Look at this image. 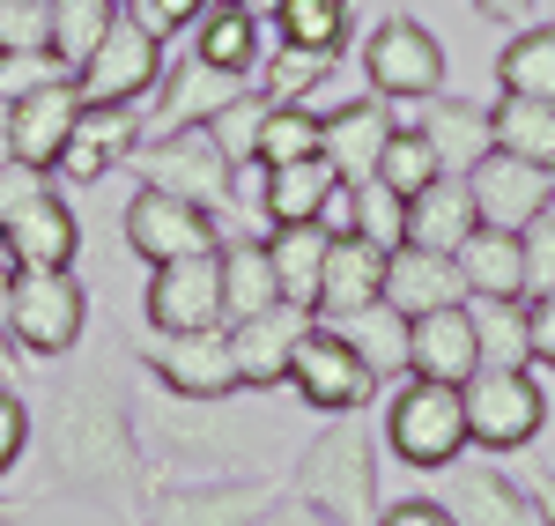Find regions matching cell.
<instances>
[{
    "instance_id": "obj_1",
    "label": "cell",
    "mask_w": 555,
    "mask_h": 526,
    "mask_svg": "<svg viewBox=\"0 0 555 526\" xmlns=\"http://www.w3.org/2000/svg\"><path fill=\"white\" fill-rule=\"evenodd\" d=\"M38 423V415H30ZM44 489L52 497H96V504H133L141 497V445H133V408L112 371H75L44 394Z\"/></svg>"
},
{
    "instance_id": "obj_2",
    "label": "cell",
    "mask_w": 555,
    "mask_h": 526,
    "mask_svg": "<svg viewBox=\"0 0 555 526\" xmlns=\"http://www.w3.org/2000/svg\"><path fill=\"white\" fill-rule=\"evenodd\" d=\"M356 415L363 408H348L341 423H326L297 452L289 497L334 512L341 526H378V445H371V423H356Z\"/></svg>"
},
{
    "instance_id": "obj_3",
    "label": "cell",
    "mask_w": 555,
    "mask_h": 526,
    "mask_svg": "<svg viewBox=\"0 0 555 526\" xmlns=\"http://www.w3.org/2000/svg\"><path fill=\"white\" fill-rule=\"evenodd\" d=\"M0 319L23 356H67L89 326V290L75 282V267H15Z\"/></svg>"
},
{
    "instance_id": "obj_4",
    "label": "cell",
    "mask_w": 555,
    "mask_h": 526,
    "mask_svg": "<svg viewBox=\"0 0 555 526\" xmlns=\"http://www.w3.org/2000/svg\"><path fill=\"white\" fill-rule=\"evenodd\" d=\"M385 445L408 467H452L467 452V400L444 379H408L385 408Z\"/></svg>"
},
{
    "instance_id": "obj_5",
    "label": "cell",
    "mask_w": 555,
    "mask_h": 526,
    "mask_svg": "<svg viewBox=\"0 0 555 526\" xmlns=\"http://www.w3.org/2000/svg\"><path fill=\"white\" fill-rule=\"evenodd\" d=\"M467 445H489V452H518L548 431V394L533 386L526 363H481L467 386Z\"/></svg>"
},
{
    "instance_id": "obj_6",
    "label": "cell",
    "mask_w": 555,
    "mask_h": 526,
    "mask_svg": "<svg viewBox=\"0 0 555 526\" xmlns=\"http://www.w3.org/2000/svg\"><path fill=\"white\" fill-rule=\"evenodd\" d=\"M356 67H363L371 97H385V104H429L444 89V44L415 15H385L378 30L363 38V60Z\"/></svg>"
},
{
    "instance_id": "obj_7",
    "label": "cell",
    "mask_w": 555,
    "mask_h": 526,
    "mask_svg": "<svg viewBox=\"0 0 555 526\" xmlns=\"http://www.w3.org/2000/svg\"><path fill=\"white\" fill-rule=\"evenodd\" d=\"M133 171L141 185H164L178 201H201V208H230V149L215 141V127H171V133H149L133 149Z\"/></svg>"
},
{
    "instance_id": "obj_8",
    "label": "cell",
    "mask_w": 555,
    "mask_h": 526,
    "mask_svg": "<svg viewBox=\"0 0 555 526\" xmlns=\"http://www.w3.org/2000/svg\"><path fill=\"white\" fill-rule=\"evenodd\" d=\"M156 75H164V38L133 15V0H127V8L112 15V30L96 38V52L82 60L75 89H82L89 104H149Z\"/></svg>"
},
{
    "instance_id": "obj_9",
    "label": "cell",
    "mask_w": 555,
    "mask_h": 526,
    "mask_svg": "<svg viewBox=\"0 0 555 526\" xmlns=\"http://www.w3.org/2000/svg\"><path fill=\"white\" fill-rule=\"evenodd\" d=\"M119 230H127V253L149 260V267L185 260V253H215V245H222V216L201 208V201H178V193H164V185H133Z\"/></svg>"
},
{
    "instance_id": "obj_10",
    "label": "cell",
    "mask_w": 555,
    "mask_h": 526,
    "mask_svg": "<svg viewBox=\"0 0 555 526\" xmlns=\"http://www.w3.org/2000/svg\"><path fill=\"white\" fill-rule=\"evenodd\" d=\"M141 526H259L282 489L253 483V475H208V483H171V489H141Z\"/></svg>"
},
{
    "instance_id": "obj_11",
    "label": "cell",
    "mask_w": 555,
    "mask_h": 526,
    "mask_svg": "<svg viewBox=\"0 0 555 526\" xmlns=\"http://www.w3.org/2000/svg\"><path fill=\"white\" fill-rule=\"evenodd\" d=\"M289 386H297V400H311L319 415H348V408H363V400L378 394L371 363L348 349V334H341V326H326V319L304 326L297 356H289Z\"/></svg>"
},
{
    "instance_id": "obj_12",
    "label": "cell",
    "mask_w": 555,
    "mask_h": 526,
    "mask_svg": "<svg viewBox=\"0 0 555 526\" xmlns=\"http://www.w3.org/2000/svg\"><path fill=\"white\" fill-rule=\"evenodd\" d=\"M460 178H467V193H474V216L496 222V230H526L533 216L555 208V171L548 164H526V156L496 149V141H489Z\"/></svg>"
},
{
    "instance_id": "obj_13",
    "label": "cell",
    "mask_w": 555,
    "mask_h": 526,
    "mask_svg": "<svg viewBox=\"0 0 555 526\" xmlns=\"http://www.w3.org/2000/svg\"><path fill=\"white\" fill-rule=\"evenodd\" d=\"M253 89V75H230V67H208L193 44L178 52V60H164V75H156V104L141 112L149 119V133H171V127H208L215 112H230L237 97Z\"/></svg>"
},
{
    "instance_id": "obj_14",
    "label": "cell",
    "mask_w": 555,
    "mask_h": 526,
    "mask_svg": "<svg viewBox=\"0 0 555 526\" xmlns=\"http://www.w3.org/2000/svg\"><path fill=\"white\" fill-rule=\"evenodd\" d=\"M149 141V119H141V104H89L75 112V133H67V149H60V164L52 171L67 178V185H104V178L133 164V149Z\"/></svg>"
},
{
    "instance_id": "obj_15",
    "label": "cell",
    "mask_w": 555,
    "mask_h": 526,
    "mask_svg": "<svg viewBox=\"0 0 555 526\" xmlns=\"http://www.w3.org/2000/svg\"><path fill=\"white\" fill-rule=\"evenodd\" d=\"M141 311L156 334H193V326H222V260L215 253H185V260L149 267Z\"/></svg>"
},
{
    "instance_id": "obj_16",
    "label": "cell",
    "mask_w": 555,
    "mask_h": 526,
    "mask_svg": "<svg viewBox=\"0 0 555 526\" xmlns=\"http://www.w3.org/2000/svg\"><path fill=\"white\" fill-rule=\"evenodd\" d=\"M304 326H311V311L304 305H267L253 319H230L222 334H230V363H237V386H253V394H274V386H289V356H297Z\"/></svg>"
},
{
    "instance_id": "obj_17",
    "label": "cell",
    "mask_w": 555,
    "mask_h": 526,
    "mask_svg": "<svg viewBox=\"0 0 555 526\" xmlns=\"http://www.w3.org/2000/svg\"><path fill=\"white\" fill-rule=\"evenodd\" d=\"M0 245L15 253V267H75V253H82V216L60 201V185H38L15 208H0Z\"/></svg>"
},
{
    "instance_id": "obj_18",
    "label": "cell",
    "mask_w": 555,
    "mask_h": 526,
    "mask_svg": "<svg viewBox=\"0 0 555 526\" xmlns=\"http://www.w3.org/2000/svg\"><path fill=\"white\" fill-rule=\"evenodd\" d=\"M141 363H149L178 400H230V394H237V363H230V334H222V326L164 334Z\"/></svg>"
},
{
    "instance_id": "obj_19",
    "label": "cell",
    "mask_w": 555,
    "mask_h": 526,
    "mask_svg": "<svg viewBox=\"0 0 555 526\" xmlns=\"http://www.w3.org/2000/svg\"><path fill=\"white\" fill-rule=\"evenodd\" d=\"M385 297V245H371L363 230H348L326 245V274H319V305L311 319H326V326H341L348 311L378 305Z\"/></svg>"
},
{
    "instance_id": "obj_20",
    "label": "cell",
    "mask_w": 555,
    "mask_h": 526,
    "mask_svg": "<svg viewBox=\"0 0 555 526\" xmlns=\"http://www.w3.org/2000/svg\"><path fill=\"white\" fill-rule=\"evenodd\" d=\"M75 112H82L75 75H44V82H30L23 97H15V156L38 164V171H52L60 149H67V133H75Z\"/></svg>"
},
{
    "instance_id": "obj_21",
    "label": "cell",
    "mask_w": 555,
    "mask_h": 526,
    "mask_svg": "<svg viewBox=\"0 0 555 526\" xmlns=\"http://www.w3.org/2000/svg\"><path fill=\"white\" fill-rule=\"evenodd\" d=\"M385 305H400L408 319H423V311H437V305H467V274H460V253L392 245V253H385Z\"/></svg>"
},
{
    "instance_id": "obj_22",
    "label": "cell",
    "mask_w": 555,
    "mask_h": 526,
    "mask_svg": "<svg viewBox=\"0 0 555 526\" xmlns=\"http://www.w3.org/2000/svg\"><path fill=\"white\" fill-rule=\"evenodd\" d=\"M481 371V349H474V311L467 305H437L415 319V371L408 379H444V386H467Z\"/></svg>"
},
{
    "instance_id": "obj_23",
    "label": "cell",
    "mask_w": 555,
    "mask_h": 526,
    "mask_svg": "<svg viewBox=\"0 0 555 526\" xmlns=\"http://www.w3.org/2000/svg\"><path fill=\"white\" fill-rule=\"evenodd\" d=\"M474 193H467V178L460 171H444V178H429L423 193L408 201V238L400 245H429V253H460L474 238Z\"/></svg>"
},
{
    "instance_id": "obj_24",
    "label": "cell",
    "mask_w": 555,
    "mask_h": 526,
    "mask_svg": "<svg viewBox=\"0 0 555 526\" xmlns=\"http://www.w3.org/2000/svg\"><path fill=\"white\" fill-rule=\"evenodd\" d=\"M460 467V460H452ZM444 512L460 526H541L533 519V497L504 475V467H460L444 489Z\"/></svg>"
},
{
    "instance_id": "obj_25",
    "label": "cell",
    "mask_w": 555,
    "mask_h": 526,
    "mask_svg": "<svg viewBox=\"0 0 555 526\" xmlns=\"http://www.w3.org/2000/svg\"><path fill=\"white\" fill-rule=\"evenodd\" d=\"M341 334H348V349L363 356V363H371V379H408V371H415V319H408V311L400 305H363V311H348L341 319Z\"/></svg>"
},
{
    "instance_id": "obj_26",
    "label": "cell",
    "mask_w": 555,
    "mask_h": 526,
    "mask_svg": "<svg viewBox=\"0 0 555 526\" xmlns=\"http://www.w3.org/2000/svg\"><path fill=\"white\" fill-rule=\"evenodd\" d=\"M215 260H222V326H230V319H253V311H267V305H282V282H274V260H267V238L237 230V238L215 245Z\"/></svg>"
},
{
    "instance_id": "obj_27",
    "label": "cell",
    "mask_w": 555,
    "mask_h": 526,
    "mask_svg": "<svg viewBox=\"0 0 555 526\" xmlns=\"http://www.w3.org/2000/svg\"><path fill=\"white\" fill-rule=\"evenodd\" d=\"M319 119H326V156H334V171L341 178L378 171V149H385V133H392L385 97H356V104H334V112H319Z\"/></svg>"
},
{
    "instance_id": "obj_28",
    "label": "cell",
    "mask_w": 555,
    "mask_h": 526,
    "mask_svg": "<svg viewBox=\"0 0 555 526\" xmlns=\"http://www.w3.org/2000/svg\"><path fill=\"white\" fill-rule=\"evenodd\" d=\"M460 274H467V297H526V238L474 222V238L460 245Z\"/></svg>"
},
{
    "instance_id": "obj_29",
    "label": "cell",
    "mask_w": 555,
    "mask_h": 526,
    "mask_svg": "<svg viewBox=\"0 0 555 526\" xmlns=\"http://www.w3.org/2000/svg\"><path fill=\"white\" fill-rule=\"evenodd\" d=\"M326 222H267V260H274V282L289 305H319V274H326Z\"/></svg>"
},
{
    "instance_id": "obj_30",
    "label": "cell",
    "mask_w": 555,
    "mask_h": 526,
    "mask_svg": "<svg viewBox=\"0 0 555 526\" xmlns=\"http://www.w3.org/2000/svg\"><path fill=\"white\" fill-rule=\"evenodd\" d=\"M408 119L429 133V149H437V164L444 171H467L474 156L489 149V112L481 104H467V97H429V104H408Z\"/></svg>"
},
{
    "instance_id": "obj_31",
    "label": "cell",
    "mask_w": 555,
    "mask_h": 526,
    "mask_svg": "<svg viewBox=\"0 0 555 526\" xmlns=\"http://www.w3.org/2000/svg\"><path fill=\"white\" fill-rule=\"evenodd\" d=\"M193 52L208 67H230V75H253L259 82V8H237V0H208V15L193 23Z\"/></svg>"
},
{
    "instance_id": "obj_32",
    "label": "cell",
    "mask_w": 555,
    "mask_h": 526,
    "mask_svg": "<svg viewBox=\"0 0 555 526\" xmlns=\"http://www.w3.org/2000/svg\"><path fill=\"white\" fill-rule=\"evenodd\" d=\"M334 185H341L334 156L274 164V171H267V201H259V216H267V222H319V208H326V193H334Z\"/></svg>"
},
{
    "instance_id": "obj_33",
    "label": "cell",
    "mask_w": 555,
    "mask_h": 526,
    "mask_svg": "<svg viewBox=\"0 0 555 526\" xmlns=\"http://www.w3.org/2000/svg\"><path fill=\"white\" fill-rule=\"evenodd\" d=\"M489 141L496 149H512L526 164H548L555 171V97H496L489 104Z\"/></svg>"
},
{
    "instance_id": "obj_34",
    "label": "cell",
    "mask_w": 555,
    "mask_h": 526,
    "mask_svg": "<svg viewBox=\"0 0 555 526\" xmlns=\"http://www.w3.org/2000/svg\"><path fill=\"white\" fill-rule=\"evenodd\" d=\"M341 67V52H319V44H289L274 38V52H259V89L274 97V104H311L326 75Z\"/></svg>"
},
{
    "instance_id": "obj_35",
    "label": "cell",
    "mask_w": 555,
    "mask_h": 526,
    "mask_svg": "<svg viewBox=\"0 0 555 526\" xmlns=\"http://www.w3.org/2000/svg\"><path fill=\"white\" fill-rule=\"evenodd\" d=\"M467 311H474V349H481V363H533L526 297H467Z\"/></svg>"
},
{
    "instance_id": "obj_36",
    "label": "cell",
    "mask_w": 555,
    "mask_h": 526,
    "mask_svg": "<svg viewBox=\"0 0 555 526\" xmlns=\"http://www.w3.org/2000/svg\"><path fill=\"white\" fill-rule=\"evenodd\" d=\"M496 82L512 97H555V23H518L496 52Z\"/></svg>"
},
{
    "instance_id": "obj_37",
    "label": "cell",
    "mask_w": 555,
    "mask_h": 526,
    "mask_svg": "<svg viewBox=\"0 0 555 526\" xmlns=\"http://www.w3.org/2000/svg\"><path fill=\"white\" fill-rule=\"evenodd\" d=\"M119 8H127V0H52V38H44V52H52L67 75H82V60L96 52V38L112 30Z\"/></svg>"
},
{
    "instance_id": "obj_38",
    "label": "cell",
    "mask_w": 555,
    "mask_h": 526,
    "mask_svg": "<svg viewBox=\"0 0 555 526\" xmlns=\"http://www.w3.org/2000/svg\"><path fill=\"white\" fill-rule=\"evenodd\" d=\"M267 15H274V38L319 44V52H348V30H356L348 0H274Z\"/></svg>"
},
{
    "instance_id": "obj_39",
    "label": "cell",
    "mask_w": 555,
    "mask_h": 526,
    "mask_svg": "<svg viewBox=\"0 0 555 526\" xmlns=\"http://www.w3.org/2000/svg\"><path fill=\"white\" fill-rule=\"evenodd\" d=\"M400 201H415L429 178H444V164H437V149H429V133L415 127V119H392V133H385V149H378V171Z\"/></svg>"
},
{
    "instance_id": "obj_40",
    "label": "cell",
    "mask_w": 555,
    "mask_h": 526,
    "mask_svg": "<svg viewBox=\"0 0 555 526\" xmlns=\"http://www.w3.org/2000/svg\"><path fill=\"white\" fill-rule=\"evenodd\" d=\"M253 156H267V164H297V156H326V119H319L311 104H267V119H259Z\"/></svg>"
},
{
    "instance_id": "obj_41",
    "label": "cell",
    "mask_w": 555,
    "mask_h": 526,
    "mask_svg": "<svg viewBox=\"0 0 555 526\" xmlns=\"http://www.w3.org/2000/svg\"><path fill=\"white\" fill-rule=\"evenodd\" d=\"M348 185H356V230L392 253V245L408 238V201H400L385 178H348Z\"/></svg>"
},
{
    "instance_id": "obj_42",
    "label": "cell",
    "mask_w": 555,
    "mask_h": 526,
    "mask_svg": "<svg viewBox=\"0 0 555 526\" xmlns=\"http://www.w3.org/2000/svg\"><path fill=\"white\" fill-rule=\"evenodd\" d=\"M52 0H0V52H44Z\"/></svg>"
},
{
    "instance_id": "obj_43",
    "label": "cell",
    "mask_w": 555,
    "mask_h": 526,
    "mask_svg": "<svg viewBox=\"0 0 555 526\" xmlns=\"http://www.w3.org/2000/svg\"><path fill=\"white\" fill-rule=\"evenodd\" d=\"M518 238H526V297H555V208L533 216Z\"/></svg>"
},
{
    "instance_id": "obj_44",
    "label": "cell",
    "mask_w": 555,
    "mask_h": 526,
    "mask_svg": "<svg viewBox=\"0 0 555 526\" xmlns=\"http://www.w3.org/2000/svg\"><path fill=\"white\" fill-rule=\"evenodd\" d=\"M133 15H141L164 44H178V38H193V23L208 15V0H133Z\"/></svg>"
},
{
    "instance_id": "obj_45",
    "label": "cell",
    "mask_w": 555,
    "mask_h": 526,
    "mask_svg": "<svg viewBox=\"0 0 555 526\" xmlns=\"http://www.w3.org/2000/svg\"><path fill=\"white\" fill-rule=\"evenodd\" d=\"M30 431H38V423H30V400L15 394V386H0V475H8V467L23 460Z\"/></svg>"
},
{
    "instance_id": "obj_46",
    "label": "cell",
    "mask_w": 555,
    "mask_h": 526,
    "mask_svg": "<svg viewBox=\"0 0 555 526\" xmlns=\"http://www.w3.org/2000/svg\"><path fill=\"white\" fill-rule=\"evenodd\" d=\"M378 526H460L437 497H408V504H378Z\"/></svg>"
},
{
    "instance_id": "obj_47",
    "label": "cell",
    "mask_w": 555,
    "mask_h": 526,
    "mask_svg": "<svg viewBox=\"0 0 555 526\" xmlns=\"http://www.w3.org/2000/svg\"><path fill=\"white\" fill-rule=\"evenodd\" d=\"M526 319H533V363H548V371H555V297H533Z\"/></svg>"
},
{
    "instance_id": "obj_48",
    "label": "cell",
    "mask_w": 555,
    "mask_h": 526,
    "mask_svg": "<svg viewBox=\"0 0 555 526\" xmlns=\"http://www.w3.org/2000/svg\"><path fill=\"white\" fill-rule=\"evenodd\" d=\"M319 222H326V238H348V230H356V185H334V193H326V208H319Z\"/></svg>"
},
{
    "instance_id": "obj_49",
    "label": "cell",
    "mask_w": 555,
    "mask_h": 526,
    "mask_svg": "<svg viewBox=\"0 0 555 526\" xmlns=\"http://www.w3.org/2000/svg\"><path fill=\"white\" fill-rule=\"evenodd\" d=\"M259 526H341V519H334V512H319V504H304V497H282Z\"/></svg>"
},
{
    "instance_id": "obj_50",
    "label": "cell",
    "mask_w": 555,
    "mask_h": 526,
    "mask_svg": "<svg viewBox=\"0 0 555 526\" xmlns=\"http://www.w3.org/2000/svg\"><path fill=\"white\" fill-rule=\"evenodd\" d=\"M533 8H541V0H474V15H489V23H533Z\"/></svg>"
},
{
    "instance_id": "obj_51",
    "label": "cell",
    "mask_w": 555,
    "mask_h": 526,
    "mask_svg": "<svg viewBox=\"0 0 555 526\" xmlns=\"http://www.w3.org/2000/svg\"><path fill=\"white\" fill-rule=\"evenodd\" d=\"M526 497H533V519L555 526V467H548V475H533V489H526Z\"/></svg>"
},
{
    "instance_id": "obj_52",
    "label": "cell",
    "mask_w": 555,
    "mask_h": 526,
    "mask_svg": "<svg viewBox=\"0 0 555 526\" xmlns=\"http://www.w3.org/2000/svg\"><path fill=\"white\" fill-rule=\"evenodd\" d=\"M15 156V97H0V164Z\"/></svg>"
},
{
    "instance_id": "obj_53",
    "label": "cell",
    "mask_w": 555,
    "mask_h": 526,
    "mask_svg": "<svg viewBox=\"0 0 555 526\" xmlns=\"http://www.w3.org/2000/svg\"><path fill=\"white\" fill-rule=\"evenodd\" d=\"M15 356H23V349H15V334H8V319H0V386H8V371H15Z\"/></svg>"
},
{
    "instance_id": "obj_54",
    "label": "cell",
    "mask_w": 555,
    "mask_h": 526,
    "mask_svg": "<svg viewBox=\"0 0 555 526\" xmlns=\"http://www.w3.org/2000/svg\"><path fill=\"white\" fill-rule=\"evenodd\" d=\"M8 519H23V504H8V497H0V526H8Z\"/></svg>"
},
{
    "instance_id": "obj_55",
    "label": "cell",
    "mask_w": 555,
    "mask_h": 526,
    "mask_svg": "<svg viewBox=\"0 0 555 526\" xmlns=\"http://www.w3.org/2000/svg\"><path fill=\"white\" fill-rule=\"evenodd\" d=\"M237 8H259V15H267V8H274V0H237Z\"/></svg>"
},
{
    "instance_id": "obj_56",
    "label": "cell",
    "mask_w": 555,
    "mask_h": 526,
    "mask_svg": "<svg viewBox=\"0 0 555 526\" xmlns=\"http://www.w3.org/2000/svg\"><path fill=\"white\" fill-rule=\"evenodd\" d=\"M0 60H8V52H0Z\"/></svg>"
}]
</instances>
